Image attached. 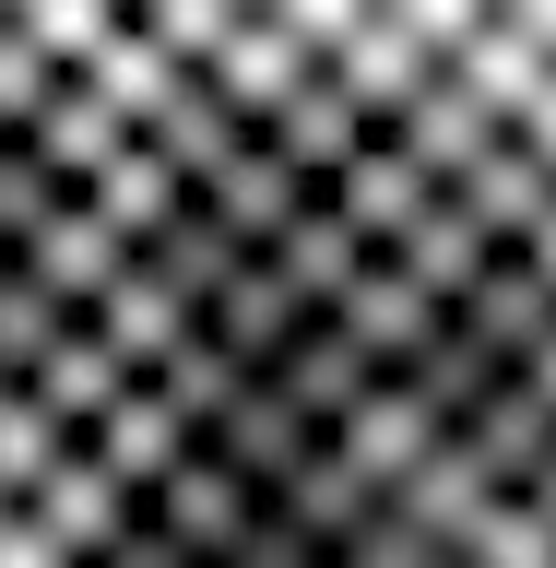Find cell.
<instances>
[{
  "label": "cell",
  "instance_id": "7a4b0ae2",
  "mask_svg": "<svg viewBox=\"0 0 556 568\" xmlns=\"http://www.w3.org/2000/svg\"><path fill=\"white\" fill-rule=\"evenodd\" d=\"M0 568H95L60 367H48V332L12 284V248H0Z\"/></svg>",
  "mask_w": 556,
  "mask_h": 568
},
{
  "label": "cell",
  "instance_id": "6da1fadb",
  "mask_svg": "<svg viewBox=\"0 0 556 568\" xmlns=\"http://www.w3.org/2000/svg\"><path fill=\"white\" fill-rule=\"evenodd\" d=\"M296 178L556 344V0H142Z\"/></svg>",
  "mask_w": 556,
  "mask_h": 568
}]
</instances>
